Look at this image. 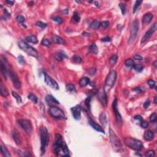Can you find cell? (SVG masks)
<instances>
[{"instance_id": "23", "label": "cell", "mask_w": 157, "mask_h": 157, "mask_svg": "<svg viewBox=\"0 0 157 157\" xmlns=\"http://www.w3.org/2000/svg\"><path fill=\"white\" fill-rule=\"evenodd\" d=\"M54 57L58 61H62L64 59L67 58V56L66 55V54L62 53V52H57L55 53Z\"/></svg>"}, {"instance_id": "29", "label": "cell", "mask_w": 157, "mask_h": 157, "mask_svg": "<svg viewBox=\"0 0 157 157\" xmlns=\"http://www.w3.org/2000/svg\"><path fill=\"white\" fill-rule=\"evenodd\" d=\"M1 154L3 155L4 157H10L11 155L10 154V153L9 152L8 150L7 149L6 147L3 146V145H1Z\"/></svg>"}, {"instance_id": "46", "label": "cell", "mask_w": 157, "mask_h": 157, "mask_svg": "<svg viewBox=\"0 0 157 157\" xmlns=\"http://www.w3.org/2000/svg\"><path fill=\"white\" fill-rule=\"evenodd\" d=\"M16 20H17L18 23H23L24 22L25 20V18L23 15H19L16 17Z\"/></svg>"}, {"instance_id": "52", "label": "cell", "mask_w": 157, "mask_h": 157, "mask_svg": "<svg viewBox=\"0 0 157 157\" xmlns=\"http://www.w3.org/2000/svg\"><path fill=\"white\" fill-rule=\"evenodd\" d=\"M96 71V69L95 68H91L90 70L88 71V73H89V74L90 76H93V75H94V74H95Z\"/></svg>"}, {"instance_id": "39", "label": "cell", "mask_w": 157, "mask_h": 157, "mask_svg": "<svg viewBox=\"0 0 157 157\" xmlns=\"http://www.w3.org/2000/svg\"><path fill=\"white\" fill-rule=\"evenodd\" d=\"M145 155L146 157H154L155 155V153L154 150H150L147 151L145 153Z\"/></svg>"}, {"instance_id": "4", "label": "cell", "mask_w": 157, "mask_h": 157, "mask_svg": "<svg viewBox=\"0 0 157 157\" xmlns=\"http://www.w3.org/2000/svg\"><path fill=\"white\" fill-rule=\"evenodd\" d=\"M18 47L21 48L23 51H24L25 53H27L28 55L33 57L35 58H38V53L37 50L33 47L28 45L26 42L23 41H19L18 42Z\"/></svg>"}, {"instance_id": "57", "label": "cell", "mask_w": 157, "mask_h": 157, "mask_svg": "<svg viewBox=\"0 0 157 157\" xmlns=\"http://www.w3.org/2000/svg\"><path fill=\"white\" fill-rule=\"evenodd\" d=\"M110 41H111V39L108 36H106L102 39V41H103V42H110Z\"/></svg>"}, {"instance_id": "56", "label": "cell", "mask_w": 157, "mask_h": 157, "mask_svg": "<svg viewBox=\"0 0 157 157\" xmlns=\"http://www.w3.org/2000/svg\"><path fill=\"white\" fill-rule=\"evenodd\" d=\"M134 118H135V120H139V122H142V121L143 120H142V117L140 116V115H136V116H135V117H134Z\"/></svg>"}, {"instance_id": "12", "label": "cell", "mask_w": 157, "mask_h": 157, "mask_svg": "<svg viewBox=\"0 0 157 157\" xmlns=\"http://www.w3.org/2000/svg\"><path fill=\"white\" fill-rule=\"evenodd\" d=\"M44 81H45V83L49 86L50 87H51L52 88L55 90H58L59 89V86L58 85L57 82L54 79L52 78L50 76H49L46 73H44Z\"/></svg>"}, {"instance_id": "36", "label": "cell", "mask_w": 157, "mask_h": 157, "mask_svg": "<svg viewBox=\"0 0 157 157\" xmlns=\"http://www.w3.org/2000/svg\"><path fill=\"white\" fill-rule=\"evenodd\" d=\"M12 96H14V98H15V100H17V103H22V100L21 96H20L17 93L15 92H14V91H13V92H12Z\"/></svg>"}, {"instance_id": "31", "label": "cell", "mask_w": 157, "mask_h": 157, "mask_svg": "<svg viewBox=\"0 0 157 157\" xmlns=\"http://www.w3.org/2000/svg\"><path fill=\"white\" fill-rule=\"evenodd\" d=\"M101 26V23L100 22H99L97 20H95L91 24V27L92 28L94 29V30H97L100 28V26Z\"/></svg>"}, {"instance_id": "19", "label": "cell", "mask_w": 157, "mask_h": 157, "mask_svg": "<svg viewBox=\"0 0 157 157\" xmlns=\"http://www.w3.org/2000/svg\"><path fill=\"white\" fill-rule=\"evenodd\" d=\"M153 137H154V134L150 130H147L144 133V138L145 140H147V141L152 140L153 139Z\"/></svg>"}, {"instance_id": "54", "label": "cell", "mask_w": 157, "mask_h": 157, "mask_svg": "<svg viewBox=\"0 0 157 157\" xmlns=\"http://www.w3.org/2000/svg\"><path fill=\"white\" fill-rule=\"evenodd\" d=\"M150 104V101L149 100H147V101H145L144 104V107L145 108V109H147V108H148L149 107Z\"/></svg>"}, {"instance_id": "42", "label": "cell", "mask_w": 157, "mask_h": 157, "mask_svg": "<svg viewBox=\"0 0 157 157\" xmlns=\"http://www.w3.org/2000/svg\"><path fill=\"white\" fill-rule=\"evenodd\" d=\"M52 20H53V21L57 22L58 23H59V24H61V23H62L63 22V18L60 17H58V16H57V17H53V18H52Z\"/></svg>"}, {"instance_id": "43", "label": "cell", "mask_w": 157, "mask_h": 157, "mask_svg": "<svg viewBox=\"0 0 157 157\" xmlns=\"http://www.w3.org/2000/svg\"><path fill=\"white\" fill-rule=\"evenodd\" d=\"M41 44L44 46H46V47H48V46H50L51 43L49 41H48V39H42V41H41Z\"/></svg>"}, {"instance_id": "14", "label": "cell", "mask_w": 157, "mask_h": 157, "mask_svg": "<svg viewBox=\"0 0 157 157\" xmlns=\"http://www.w3.org/2000/svg\"><path fill=\"white\" fill-rule=\"evenodd\" d=\"M157 23H155L150 28L149 30L145 33V34L144 35L143 38H142L141 41H140L141 44L144 43L145 41H147L148 39H149L150 38H151V36H152L153 34L154 33V32L157 30Z\"/></svg>"}, {"instance_id": "49", "label": "cell", "mask_w": 157, "mask_h": 157, "mask_svg": "<svg viewBox=\"0 0 157 157\" xmlns=\"http://www.w3.org/2000/svg\"><path fill=\"white\" fill-rule=\"evenodd\" d=\"M148 126V123L147 121L142 120L140 122V126L143 128H147Z\"/></svg>"}, {"instance_id": "53", "label": "cell", "mask_w": 157, "mask_h": 157, "mask_svg": "<svg viewBox=\"0 0 157 157\" xmlns=\"http://www.w3.org/2000/svg\"><path fill=\"white\" fill-rule=\"evenodd\" d=\"M133 58L135 59V60H139V61H140L142 60V57L140 56V55H138V54H136V55H135L134 57H133Z\"/></svg>"}, {"instance_id": "20", "label": "cell", "mask_w": 157, "mask_h": 157, "mask_svg": "<svg viewBox=\"0 0 157 157\" xmlns=\"http://www.w3.org/2000/svg\"><path fill=\"white\" fill-rule=\"evenodd\" d=\"M153 17V15L152 14H150V13L145 14V15L143 16V18H142V23H143L144 24L149 23L152 21Z\"/></svg>"}, {"instance_id": "15", "label": "cell", "mask_w": 157, "mask_h": 157, "mask_svg": "<svg viewBox=\"0 0 157 157\" xmlns=\"http://www.w3.org/2000/svg\"><path fill=\"white\" fill-rule=\"evenodd\" d=\"M71 110L74 119L76 120L80 119V117H81V108H80V106L76 105V106L72 107Z\"/></svg>"}, {"instance_id": "61", "label": "cell", "mask_w": 157, "mask_h": 157, "mask_svg": "<svg viewBox=\"0 0 157 157\" xmlns=\"http://www.w3.org/2000/svg\"><path fill=\"white\" fill-rule=\"evenodd\" d=\"M157 61H155L153 63V65L154 66L155 68H157Z\"/></svg>"}, {"instance_id": "28", "label": "cell", "mask_w": 157, "mask_h": 157, "mask_svg": "<svg viewBox=\"0 0 157 157\" xmlns=\"http://www.w3.org/2000/svg\"><path fill=\"white\" fill-rule=\"evenodd\" d=\"M89 52L93 54H97L98 53V48L95 44H92V45H90L89 48H88Z\"/></svg>"}, {"instance_id": "3", "label": "cell", "mask_w": 157, "mask_h": 157, "mask_svg": "<svg viewBox=\"0 0 157 157\" xmlns=\"http://www.w3.org/2000/svg\"><path fill=\"white\" fill-rule=\"evenodd\" d=\"M124 143L130 148L136 151H139L143 147V143L140 140L133 137H126L124 140Z\"/></svg>"}, {"instance_id": "45", "label": "cell", "mask_w": 157, "mask_h": 157, "mask_svg": "<svg viewBox=\"0 0 157 157\" xmlns=\"http://www.w3.org/2000/svg\"><path fill=\"white\" fill-rule=\"evenodd\" d=\"M73 60L76 63H80L82 61V58L79 56H77V55H74L73 57Z\"/></svg>"}, {"instance_id": "51", "label": "cell", "mask_w": 157, "mask_h": 157, "mask_svg": "<svg viewBox=\"0 0 157 157\" xmlns=\"http://www.w3.org/2000/svg\"><path fill=\"white\" fill-rule=\"evenodd\" d=\"M90 100H91V97L89 96L87 98V99L85 101V105L87 106V107L88 108L90 107Z\"/></svg>"}, {"instance_id": "62", "label": "cell", "mask_w": 157, "mask_h": 157, "mask_svg": "<svg viewBox=\"0 0 157 157\" xmlns=\"http://www.w3.org/2000/svg\"><path fill=\"white\" fill-rule=\"evenodd\" d=\"M94 3H95V4L96 5V6H97V7H98V6H100V5H99V3L97 1H95L94 2Z\"/></svg>"}, {"instance_id": "50", "label": "cell", "mask_w": 157, "mask_h": 157, "mask_svg": "<svg viewBox=\"0 0 157 157\" xmlns=\"http://www.w3.org/2000/svg\"><path fill=\"white\" fill-rule=\"evenodd\" d=\"M18 63L20 64H21V65H23L25 63V60H24V58L22 55H19L18 57Z\"/></svg>"}, {"instance_id": "10", "label": "cell", "mask_w": 157, "mask_h": 157, "mask_svg": "<svg viewBox=\"0 0 157 157\" xmlns=\"http://www.w3.org/2000/svg\"><path fill=\"white\" fill-rule=\"evenodd\" d=\"M8 74H9V77L12 80L14 87L16 89H20L21 88V82L19 80L17 74H15L14 71L11 70L8 71Z\"/></svg>"}, {"instance_id": "34", "label": "cell", "mask_w": 157, "mask_h": 157, "mask_svg": "<svg viewBox=\"0 0 157 157\" xmlns=\"http://www.w3.org/2000/svg\"><path fill=\"white\" fill-rule=\"evenodd\" d=\"M133 69L136 71V72H138V73H140L141 71L143 70L144 69V66L142 65H140V64H137V65H134L133 66Z\"/></svg>"}, {"instance_id": "13", "label": "cell", "mask_w": 157, "mask_h": 157, "mask_svg": "<svg viewBox=\"0 0 157 157\" xmlns=\"http://www.w3.org/2000/svg\"><path fill=\"white\" fill-rule=\"evenodd\" d=\"M98 100L101 103V104L103 105V106L106 107L107 106V95L106 93L104 90V88H100L98 92Z\"/></svg>"}, {"instance_id": "55", "label": "cell", "mask_w": 157, "mask_h": 157, "mask_svg": "<svg viewBox=\"0 0 157 157\" xmlns=\"http://www.w3.org/2000/svg\"><path fill=\"white\" fill-rule=\"evenodd\" d=\"M135 91L136 92L138 93H140L143 92V90L140 87H136L135 88Z\"/></svg>"}, {"instance_id": "44", "label": "cell", "mask_w": 157, "mask_h": 157, "mask_svg": "<svg viewBox=\"0 0 157 157\" xmlns=\"http://www.w3.org/2000/svg\"><path fill=\"white\" fill-rule=\"evenodd\" d=\"M157 114H156V113H152V114L150 115V122L152 123L156 122V121H157Z\"/></svg>"}, {"instance_id": "18", "label": "cell", "mask_w": 157, "mask_h": 157, "mask_svg": "<svg viewBox=\"0 0 157 157\" xmlns=\"http://www.w3.org/2000/svg\"><path fill=\"white\" fill-rule=\"evenodd\" d=\"M0 68H1V72L2 75H3V76L4 77V79L6 80V79H7V76H8V70H7L6 65L3 63V61L2 60L1 61Z\"/></svg>"}, {"instance_id": "22", "label": "cell", "mask_w": 157, "mask_h": 157, "mask_svg": "<svg viewBox=\"0 0 157 157\" xmlns=\"http://www.w3.org/2000/svg\"><path fill=\"white\" fill-rule=\"evenodd\" d=\"M52 41H53V42L58 44H65L66 43L65 39L58 36H57V35L53 36V38H52Z\"/></svg>"}, {"instance_id": "58", "label": "cell", "mask_w": 157, "mask_h": 157, "mask_svg": "<svg viewBox=\"0 0 157 157\" xmlns=\"http://www.w3.org/2000/svg\"><path fill=\"white\" fill-rule=\"evenodd\" d=\"M4 12L5 15H6V16H7V17H11V15H10V14H9V12H8V11H7V9H5L4 10Z\"/></svg>"}, {"instance_id": "6", "label": "cell", "mask_w": 157, "mask_h": 157, "mask_svg": "<svg viewBox=\"0 0 157 157\" xmlns=\"http://www.w3.org/2000/svg\"><path fill=\"white\" fill-rule=\"evenodd\" d=\"M48 113L52 117L58 120H63L65 118V114L61 109L54 106H51L48 109Z\"/></svg>"}, {"instance_id": "1", "label": "cell", "mask_w": 157, "mask_h": 157, "mask_svg": "<svg viewBox=\"0 0 157 157\" xmlns=\"http://www.w3.org/2000/svg\"><path fill=\"white\" fill-rule=\"evenodd\" d=\"M53 148L54 153L57 155L70 157V150L68 149L66 144L64 142L62 136L59 134L55 135Z\"/></svg>"}, {"instance_id": "38", "label": "cell", "mask_w": 157, "mask_h": 157, "mask_svg": "<svg viewBox=\"0 0 157 157\" xmlns=\"http://www.w3.org/2000/svg\"><path fill=\"white\" fill-rule=\"evenodd\" d=\"M142 3V1H136L135 2V5H134V8H133V11L134 14H135V12L137 11V9H138L139 7L140 6V4Z\"/></svg>"}, {"instance_id": "30", "label": "cell", "mask_w": 157, "mask_h": 157, "mask_svg": "<svg viewBox=\"0 0 157 157\" xmlns=\"http://www.w3.org/2000/svg\"><path fill=\"white\" fill-rule=\"evenodd\" d=\"M28 98L29 100H30L31 101L34 103V104H37L38 101V98L36 96L34 95L33 93H30L28 95Z\"/></svg>"}, {"instance_id": "21", "label": "cell", "mask_w": 157, "mask_h": 157, "mask_svg": "<svg viewBox=\"0 0 157 157\" xmlns=\"http://www.w3.org/2000/svg\"><path fill=\"white\" fill-rule=\"evenodd\" d=\"M100 123H101L102 126L103 127H105L107 124V117H106V113H104V112H102V113L100 114Z\"/></svg>"}, {"instance_id": "63", "label": "cell", "mask_w": 157, "mask_h": 157, "mask_svg": "<svg viewBox=\"0 0 157 157\" xmlns=\"http://www.w3.org/2000/svg\"><path fill=\"white\" fill-rule=\"evenodd\" d=\"M157 96H155L154 98V101H153V103H155V104H157Z\"/></svg>"}, {"instance_id": "59", "label": "cell", "mask_w": 157, "mask_h": 157, "mask_svg": "<svg viewBox=\"0 0 157 157\" xmlns=\"http://www.w3.org/2000/svg\"><path fill=\"white\" fill-rule=\"evenodd\" d=\"M61 12L64 14H68V12H69V9H63V10H62L61 11Z\"/></svg>"}, {"instance_id": "41", "label": "cell", "mask_w": 157, "mask_h": 157, "mask_svg": "<svg viewBox=\"0 0 157 157\" xmlns=\"http://www.w3.org/2000/svg\"><path fill=\"white\" fill-rule=\"evenodd\" d=\"M119 7L121 9V11H122V13L123 15H125L126 13V6L125 4L122 3H119Z\"/></svg>"}, {"instance_id": "25", "label": "cell", "mask_w": 157, "mask_h": 157, "mask_svg": "<svg viewBox=\"0 0 157 157\" xmlns=\"http://www.w3.org/2000/svg\"><path fill=\"white\" fill-rule=\"evenodd\" d=\"M90 82V81L89 78L84 77L80 78V80H79V84L82 87H86L87 85L89 84Z\"/></svg>"}, {"instance_id": "27", "label": "cell", "mask_w": 157, "mask_h": 157, "mask_svg": "<svg viewBox=\"0 0 157 157\" xmlns=\"http://www.w3.org/2000/svg\"><path fill=\"white\" fill-rule=\"evenodd\" d=\"M25 40L28 42L33 43V44H37L38 42V38L36 36H29L25 38Z\"/></svg>"}, {"instance_id": "16", "label": "cell", "mask_w": 157, "mask_h": 157, "mask_svg": "<svg viewBox=\"0 0 157 157\" xmlns=\"http://www.w3.org/2000/svg\"><path fill=\"white\" fill-rule=\"evenodd\" d=\"M89 124H90V125L92 127L94 130H95L96 131H98V132H100V133L105 134V131H104V129H103V128H102V127L100 125H98V124H97L96 123H95V122H93L92 120H91V119L89 120Z\"/></svg>"}, {"instance_id": "9", "label": "cell", "mask_w": 157, "mask_h": 157, "mask_svg": "<svg viewBox=\"0 0 157 157\" xmlns=\"http://www.w3.org/2000/svg\"><path fill=\"white\" fill-rule=\"evenodd\" d=\"M117 79V73L116 71L113 70L111 71L109 74L107 75V77L106 78V85L108 87H112L113 86Z\"/></svg>"}, {"instance_id": "35", "label": "cell", "mask_w": 157, "mask_h": 157, "mask_svg": "<svg viewBox=\"0 0 157 157\" xmlns=\"http://www.w3.org/2000/svg\"><path fill=\"white\" fill-rule=\"evenodd\" d=\"M80 15H79V14H78V13L76 12H74V14H73V22L75 23H78L80 22Z\"/></svg>"}, {"instance_id": "40", "label": "cell", "mask_w": 157, "mask_h": 157, "mask_svg": "<svg viewBox=\"0 0 157 157\" xmlns=\"http://www.w3.org/2000/svg\"><path fill=\"white\" fill-rule=\"evenodd\" d=\"M36 25L42 29H44L45 28H46V26H47V24H46V23L42 22L41 21L37 22L36 23Z\"/></svg>"}, {"instance_id": "48", "label": "cell", "mask_w": 157, "mask_h": 157, "mask_svg": "<svg viewBox=\"0 0 157 157\" xmlns=\"http://www.w3.org/2000/svg\"><path fill=\"white\" fill-rule=\"evenodd\" d=\"M109 25V22L108 21H104L102 23H101V26L103 29L107 28Z\"/></svg>"}, {"instance_id": "47", "label": "cell", "mask_w": 157, "mask_h": 157, "mask_svg": "<svg viewBox=\"0 0 157 157\" xmlns=\"http://www.w3.org/2000/svg\"><path fill=\"white\" fill-rule=\"evenodd\" d=\"M147 84L149 85L150 88H153L155 86V82L153 80H152V79H150V80H149L147 82Z\"/></svg>"}, {"instance_id": "32", "label": "cell", "mask_w": 157, "mask_h": 157, "mask_svg": "<svg viewBox=\"0 0 157 157\" xmlns=\"http://www.w3.org/2000/svg\"><path fill=\"white\" fill-rule=\"evenodd\" d=\"M125 64L126 66H127L128 68H133L134 65H135V63H134V61L132 60V59H127L126 60L125 62Z\"/></svg>"}, {"instance_id": "5", "label": "cell", "mask_w": 157, "mask_h": 157, "mask_svg": "<svg viewBox=\"0 0 157 157\" xmlns=\"http://www.w3.org/2000/svg\"><path fill=\"white\" fill-rule=\"evenodd\" d=\"M139 30V21L136 19L133 22L130 26V35L128 43V44H131L137 37V33Z\"/></svg>"}, {"instance_id": "8", "label": "cell", "mask_w": 157, "mask_h": 157, "mask_svg": "<svg viewBox=\"0 0 157 157\" xmlns=\"http://www.w3.org/2000/svg\"><path fill=\"white\" fill-rule=\"evenodd\" d=\"M18 123L26 133L30 135L33 131V126L30 120L26 119H20L18 120Z\"/></svg>"}, {"instance_id": "60", "label": "cell", "mask_w": 157, "mask_h": 157, "mask_svg": "<svg viewBox=\"0 0 157 157\" xmlns=\"http://www.w3.org/2000/svg\"><path fill=\"white\" fill-rule=\"evenodd\" d=\"M6 3L8 4V5H10V6H12V5L14 4V2L12 1H6Z\"/></svg>"}, {"instance_id": "37", "label": "cell", "mask_w": 157, "mask_h": 157, "mask_svg": "<svg viewBox=\"0 0 157 157\" xmlns=\"http://www.w3.org/2000/svg\"><path fill=\"white\" fill-rule=\"evenodd\" d=\"M117 56L116 55H113L112 56L110 57V59H109V62H110V65H114L115 63H116L117 61Z\"/></svg>"}, {"instance_id": "2", "label": "cell", "mask_w": 157, "mask_h": 157, "mask_svg": "<svg viewBox=\"0 0 157 157\" xmlns=\"http://www.w3.org/2000/svg\"><path fill=\"white\" fill-rule=\"evenodd\" d=\"M39 136L41 139V155L45 153V148L48 144L49 139V134L47 129L45 126H40L39 129Z\"/></svg>"}, {"instance_id": "24", "label": "cell", "mask_w": 157, "mask_h": 157, "mask_svg": "<svg viewBox=\"0 0 157 157\" xmlns=\"http://www.w3.org/2000/svg\"><path fill=\"white\" fill-rule=\"evenodd\" d=\"M12 137H13V139L15 141V144L17 145H19L21 143V139H20V137L19 135H18L17 132H16L15 131H12Z\"/></svg>"}, {"instance_id": "7", "label": "cell", "mask_w": 157, "mask_h": 157, "mask_svg": "<svg viewBox=\"0 0 157 157\" xmlns=\"http://www.w3.org/2000/svg\"><path fill=\"white\" fill-rule=\"evenodd\" d=\"M109 133H110L109 135H110V142L112 144V147H113V148H117V149L122 148V144L121 142L118 137L115 135V133L111 128H110Z\"/></svg>"}, {"instance_id": "26", "label": "cell", "mask_w": 157, "mask_h": 157, "mask_svg": "<svg viewBox=\"0 0 157 157\" xmlns=\"http://www.w3.org/2000/svg\"><path fill=\"white\" fill-rule=\"evenodd\" d=\"M66 89L67 92L68 93H75L76 92V87L72 83L67 84L66 86Z\"/></svg>"}, {"instance_id": "11", "label": "cell", "mask_w": 157, "mask_h": 157, "mask_svg": "<svg viewBox=\"0 0 157 157\" xmlns=\"http://www.w3.org/2000/svg\"><path fill=\"white\" fill-rule=\"evenodd\" d=\"M112 110H113L114 115H115V119H116L117 124L122 125V116H121L120 113L119 112V110L118 109V102L116 98L113 100V103H112Z\"/></svg>"}, {"instance_id": "17", "label": "cell", "mask_w": 157, "mask_h": 157, "mask_svg": "<svg viewBox=\"0 0 157 157\" xmlns=\"http://www.w3.org/2000/svg\"><path fill=\"white\" fill-rule=\"evenodd\" d=\"M45 101L48 104L52 105V104H60V102L55 99L53 96L48 95L45 97Z\"/></svg>"}, {"instance_id": "33", "label": "cell", "mask_w": 157, "mask_h": 157, "mask_svg": "<svg viewBox=\"0 0 157 157\" xmlns=\"http://www.w3.org/2000/svg\"><path fill=\"white\" fill-rule=\"evenodd\" d=\"M0 92H1V96H3L6 97L9 95V93H8V90L3 87L2 84H1V87H0Z\"/></svg>"}]
</instances>
